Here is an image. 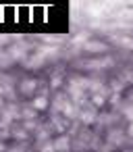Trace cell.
Here are the masks:
<instances>
[{"label":"cell","mask_w":133,"mask_h":152,"mask_svg":"<svg viewBox=\"0 0 133 152\" xmlns=\"http://www.w3.org/2000/svg\"><path fill=\"white\" fill-rule=\"evenodd\" d=\"M127 115H129V119H133V108H129V110H127Z\"/></svg>","instance_id":"obj_2"},{"label":"cell","mask_w":133,"mask_h":152,"mask_svg":"<svg viewBox=\"0 0 133 152\" xmlns=\"http://www.w3.org/2000/svg\"><path fill=\"white\" fill-rule=\"evenodd\" d=\"M36 106H38V108H44V106H46V98H38V100H36Z\"/></svg>","instance_id":"obj_1"}]
</instances>
